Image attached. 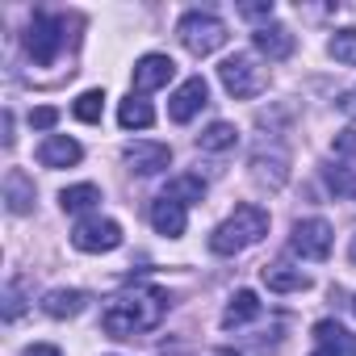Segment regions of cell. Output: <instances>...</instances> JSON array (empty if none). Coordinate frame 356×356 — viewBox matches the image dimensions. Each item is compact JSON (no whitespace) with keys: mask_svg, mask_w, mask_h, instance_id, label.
Listing matches in <instances>:
<instances>
[{"mask_svg":"<svg viewBox=\"0 0 356 356\" xmlns=\"http://www.w3.org/2000/svg\"><path fill=\"white\" fill-rule=\"evenodd\" d=\"M168 293L159 285H134V289H122L105 310H101V327L105 335L113 339H134L143 331H155L168 314Z\"/></svg>","mask_w":356,"mask_h":356,"instance_id":"cell-1","label":"cell"},{"mask_svg":"<svg viewBox=\"0 0 356 356\" xmlns=\"http://www.w3.org/2000/svg\"><path fill=\"white\" fill-rule=\"evenodd\" d=\"M264 235H268V210L248 202V206H235V214L210 231V252L214 256H239V252L256 248Z\"/></svg>","mask_w":356,"mask_h":356,"instance_id":"cell-2","label":"cell"},{"mask_svg":"<svg viewBox=\"0 0 356 356\" xmlns=\"http://www.w3.org/2000/svg\"><path fill=\"white\" fill-rule=\"evenodd\" d=\"M176 38H181V47H185L189 55L206 59V55L222 51L231 34H227V22H222V17H214V13H206V9H193V13H185L181 22H176Z\"/></svg>","mask_w":356,"mask_h":356,"instance_id":"cell-3","label":"cell"},{"mask_svg":"<svg viewBox=\"0 0 356 356\" xmlns=\"http://www.w3.org/2000/svg\"><path fill=\"white\" fill-rule=\"evenodd\" d=\"M67 42V22L59 13H34L30 26H26V55L38 63V67H51L59 59Z\"/></svg>","mask_w":356,"mask_h":356,"instance_id":"cell-4","label":"cell"},{"mask_svg":"<svg viewBox=\"0 0 356 356\" xmlns=\"http://www.w3.org/2000/svg\"><path fill=\"white\" fill-rule=\"evenodd\" d=\"M218 80H222V88H227L235 101H252V97H260V92L268 88V72H264L252 55H231V59H222V63H218Z\"/></svg>","mask_w":356,"mask_h":356,"instance_id":"cell-5","label":"cell"},{"mask_svg":"<svg viewBox=\"0 0 356 356\" xmlns=\"http://www.w3.org/2000/svg\"><path fill=\"white\" fill-rule=\"evenodd\" d=\"M72 248L76 252H88V256H101V252H113L122 248V227L113 218H101V214H88L72 227Z\"/></svg>","mask_w":356,"mask_h":356,"instance_id":"cell-6","label":"cell"},{"mask_svg":"<svg viewBox=\"0 0 356 356\" xmlns=\"http://www.w3.org/2000/svg\"><path fill=\"white\" fill-rule=\"evenodd\" d=\"M289 248L302 260H327L331 256V222L327 218H302V222H293Z\"/></svg>","mask_w":356,"mask_h":356,"instance_id":"cell-7","label":"cell"},{"mask_svg":"<svg viewBox=\"0 0 356 356\" xmlns=\"http://www.w3.org/2000/svg\"><path fill=\"white\" fill-rule=\"evenodd\" d=\"M206 105H210V84H206L202 76H189L181 88H176V92L168 97V118L185 126V122H193Z\"/></svg>","mask_w":356,"mask_h":356,"instance_id":"cell-8","label":"cell"},{"mask_svg":"<svg viewBox=\"0 0 356 356\" xmlns=\"http://www.w3.org/2000/svg\"><path fill=\"white\" fill-rule=\"evenodd\" d=\"M122 163L134 172V176H155L172 163V147L168 143H126L122 147Z\"/></svg>","mask_w":356,"mask_h":356,"instance_id":"cell-9","label":"cell"},{"mask_svg":"<svg viewBox=\"0 0 356 356\" xmlns=\"http://www.w3.org/2000/svg\"><path fill=\"white\" fill-rule=\"evenodd\" d=\"M252 181L256 185H264V189H281L285 181H289V155L281 151V147H260L256 155H252Z\"/></svg>","mask_w":356,"mask_h":356,"instance_id":"cell-10","label":"cell"},{"mask_svg":"<svg viewBox=\"0 0 356 356\" xmlns=\"http://www.w3.org/2000/svg\"><path fill=\"white\" fill-rule=\"evenodd\" d=\"M252 47H256L268 63H281V59H289V55H293V30H289V26H281V22L256 26Z\"/></svg>","mask_w":356,"mask_h":356,"instance_id":"cell-11","label":"cell"},{"mask_svg":"<svg viewBox=\"0 0 356 356\" xmlns=\"http://www.w3.org/2000/svg\"><path fill=\"white\" fill-rule=\"evenodd\" d=\"M310 356H356V335L343 331L339 323L323 318V323L314 327V352H310Z\"/></svg>","mask_w":356,"mask_h":356,"instance_id":"cell-12","label":"cell"},{"mask_svg":"<svg viewBox=\"0 0 356 356\" xmlns=\"http://www.w3.org/2000/svg\"><path fill=\"white\" fill-rule=\"evenodd\" d=\"M189 206H181V202H172V197H155L151 202V227L159 231V235H168V239H181L185 235V227H189V214H185Z\"/></svg>","mask_w":356,"mask_h":356,"instance_id":"cell-13","label":"cell"},{"mask_svg":"<svg viewBox=\"0 0 356 356\" xmlns=\"http://www.w3.org/2000/svg\"><path fill=\"white\" fill-rule=\"evenodd\" d=\"M172 76H176V63H172L168 55H143V59L134 63V88H138V92H155V88H163Z\"/></svg>","mask_w":356,"mask_h":356,"instance_id":"cell-14","label":"cell"},{"mask_svg":"<svg viewBox=\"0 0 356 356\" xmlns=\"http://www.w3.org/2000/svg\"><path fill=\"white\" fill-rule=\"evenodd\" d=\"M80 155H84V147L67 134H47L38 143V163L42 168H72V163H80Z\"/></svg>","mask_w":356,"mask_h":356,"instance_id":"cell-15","label":"cell"},{"mask_svg":"<svg viewBox=\"0 0 356 356\" xmlns=\"http://www.w3.org/2000/svg\"><path fill=\"white\" fill-rule=\"evenodd\" d=\"M260 281H264V289H273V293H302V289H310V273H302V268H293V264H285V260L264 264V268H260Z\"/></svg>","mask_w":356,"mask_h":356,"instance_id":"cell-16","label":"cell"},{"mask_svg":"<svg viewBox=\"0 0 356 356\" xmlns=\"http://www.w3.org/2000/svg\"><path fill=\"white\" fill-rule=\"evenodd\" d=\"M34 181L22 172V168H9L5 172V210L9 214H30L34 210Z\"/></svg>","mask_w":356,"mask_h":356,"instance_id":"cell-17","label":"cell"},{"mask_svg":"<svg viewBox=\"0 0 356 356\" xmlns=\"http://www.w3.org/2000/svg\"><path fill=\"white\" fill-rule=\"evenodd\" d=\"M84 306H88V293L84 289H51L42 298V310L51 318H76V314H84Z\"/></svg>","mask_w":356,"mask_h":356,"instance_id":"cell-18","label":"cell"},{"mask_svg":"<svg viewBox=\"0 0 356 356\" xmlns=\"http://www.w3.org/2000/svg\"><path fill=\"white\" fill-rule=\"evenodd\" d=\"M252 318H260V298H256L252 289H239V293L227 302V310H222V327L235 331V327H243V323H252Z\"/></svg>","mask_w":356,"mask_h":356,"instance_id":"cell-19","label":"cell"},{"mask_svg":"<svg viewBox=\"0 0 356 356\" xmlns=\"http://www.w3.org/2000/svg\"><path fill=\"white\" fill-rule=\"evenodd\" d=\"M163 197L181 202V206H193V202L206 197V181H202V176H193V172H181V176H172V181L163 185Z\"/></svg>","mask_w":356,"mask_h":356,"instance_id":"cell-20","label":"cell"},{"mask_svg":"<svg viewBox=\"0 0 356 356\" xmlns=\"http://www.w3.org/2000/svg\"><path fill=\"white\" fill-rule=\"evenodd\" d=\"M118 122H122V130H147L151 122H155V109L143 101V97H126L122 105H118Z\"/></svg>","mask_w":356,"mask_h":356,"instance_id":"cell-21","label":"cell"},{"mask_svg":"<svg viewBox=\"0 0 356 356\" xmlns=\"http://www.w3.org/2000/svg\"><path fill=\"white\" fill-rule=\"evenodd\" d=\"M323 181H327V189H331L339 202H356V172H352L348 163H327V168H323Z\"/></svg>","mask_w":356,"mask_h":356,"instance_id":"cell-22","label":"cell"},{"mask_svg":"<svg viewBox=\"0 0 356 356\" xmlns=\"http://www.w3.org/2000/svg\"><path fill=\"white\" fill-rule=\"evenodd\" d=\"M97 202H101V189H97V185H67V189L59 193L63 214H88Z\"/></svg>","mask_w":356,"mask_h":356,"instance_id":"cell-23","label":"cell"},{"mask_svg":"<svg viewBox=\"0 0 356 356\" xmlns=\"http://www.w3.org/2000/svg\"><path fill=\"white\" fill-rule=\"evenodd\" d=\"M239 143V130L231 126V122H210L202 134H197V147L202 151H231Z\"/></svg>","mask_w":356,"mask_h":356,"instance_id":"cell-24","label":"cell"},{"mask_svg":"<svg viewBox=\"0 0 356 356\" xmlns=\"http://www.w3.org/2000/svg\"><path fill=\"white\" fill-rule=\"evenodd\" d=\"M72 113L80 118V122H101V113H105V92L101 88H88V92H80L76 97V105H72Z\"/></svg>","mask_w":356,"mask_h":356,"instance_id":"cell-25","label":"cell"},{"mask_svg":"<svg viewBox=\"0 0 356 356\" xmlns=\"http://www.w3.org/2000/svg\"><path fill=\"white\" fill-rule=\"evenodd\" d=\"M327 51H331V59H339V63H356V30H352V26L335 30L331 42H327Z\"/></svg>","mask_w":356,"mask_h":356,"instance_id":"cell-26","label":"cell"},{"mask_svg":"<svg viewBox=\"0 0 356 356\" xmlns=\"http://www.w3.org/2000/svg\"><path fill=\"white\" fill-rule=\"evenodd\" d=\"M22 310H26V285L13 277V281L5 285V318L13 323V318H22Z\"/></svg>","mask_w":356,"mask_h":356,"instance_id":"cell-27","label":"cell"},{"mask_svg":"<svg viewBox=\"0 0 356 356\" xmlns=\"http://www.w3.org/2000/svg\"><path fill=\"white\" fill-rule=\"evenodd\" d=\"M331 151H335L339 159H356V130H339L335 143H331Z\"/></svg>","mask_w":356,"mask_h":356,"instance_id":"cell-28","label":"cell"},{"mask_svg":"<svg viewBox=\"0 0 356 356\" xmlns=\"http://www.w3.org/2000/svg\"><path fill=\"white\" fill-rule=\"evenodd\" d=\"M239 17H248V22H273V0H260V5H239Z\"/></svg>","mask_w":356,"mask_h":356,"instance_id":"cell-29","label":"cell"},{"mask_svg":"<svg viewBox=\"0 0 356 356\" xmlns=\"http://www.w3.org/2000/svg\"><path fill=\"white\" fill-rule=\"evenodd\" d=\"M30 122H34V130H51V126L59 122V109L42 105V109H34V113H30Z\"/></svg>","mask_w":356,"mask_h":356,"instance_id":"cell-30","label":"cell"},{"mask_svg":"<svg viewBox=\"0 0 356 356\" xmlns=\"http://www.w3.org/2000/svg\"><path fill=\"white\" fill-rule=\"evenodd\" d=\"M22 356H63V352H59L55 343H30V348H26Z\"/></svg>","mask_w":356,"mask_h":356,"instance_id":"cell-31","label":"cell"},{"mask_svg":"<svg viewBox=\"0 0 356 356\" xmlns=\"http://www.w3.org/2000/svg\"><path fill=\"white\" fill-rule=\"evenodd\" d=\"M339 109H343V113H348V118H356V88H352V92H343V97H339Z\"/></svg>","mask_w":356,"mask_h":356,"instance_id":"cell-32","label":"cell"},{"mask_svg":"<svg viewBox=\"0 0 356 356\" xmlns=\"http://www.w3.org/2000/svg\"><path fill=\"white\" fill-rule=\"evenodd\" d=\"M348 260L356 264V235H352V243H348Z\"/></svg>","mask_w":356,"mask_h":356,"instance_id":"cell-33","label":"cell"},{"mask_svg":"<svg viewBox=\"0 0 356 356\" xmlns=\"http://www.w3.org/2000/svg\"><path fill=\"white\" fill-rule=\"evenodd\" d=\"M352 314H356V298H352Z\"/></svg>","mask_w":356,"mask_h":356,"instance_id":"cell-34","label":"cell"}]
</instances>
